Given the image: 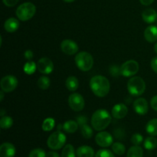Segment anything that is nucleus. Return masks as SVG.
<instances>
[{
    "instance_id": "obj_1",
    "label": "nucleus",
    "mask_w": 157,
    "mask_h": 157,
    "mask_svg": "<svg viewBox=\"0 0 157 157\" xmlns=\"http://www.w3.org/2000/svg\"><path fill=\"white\" fill-rule=\"evenodd\" d=\"M90 87L95 96L98 98H104L110 91V81L106 77L96 75L90 79Z\"/></svg>"
},
{
    "instance_id": "obj_2",
    "label": "nucleus",
    "mask_w": 157,
    "mask_h": 157,
    "mask_svg": "<svg viewBox=\"0 0 157 157\" xmlns=\"http://www.w3.org/2000/svg\"><path fill=\"white\" fill-rule=\"evenodd\" d=\"M111 123V116L107 110L99 109L93 113L91 117L92 127L95 130L102 131Z\"/></svg>"
},
{
    "instance_id": "obj_3",
    "label": "nucleus",
    "mask_w": 157,
    "mask_h": 157,
    "mask_svg": "<svg viewBox=\"0 0 157 157\" xmlns=\"http://www.w3.org/2000/svg\"><path fill=\"white\" fill-rule=\"evenodd\" d=\"M127 90L132 96H141L146 90L145 81L140 77H132L127 82Z\"/></svg>"
},
{
    "instance_id": "obj_4",
    "label": "nucleus",
    "mask_w": 157,
    "mask_h": 157,
    "mask_svg": "<svg viewBox=\"0 0 157 157\" xmlns=\"http://www.w3.org/2000/svg\"><path fill=\"white\" fill-rule=\"evenodd\" d=\"M75 64L82 71H88L94 65L93 56L89 52H81L75 56Z\"/></svg>"
},
{
    "instance_id": "obj_5",
    "label": "nucleus",
    "mask_w": 157,
    "mask_h": 157,
    "mask_svg": "<svg viewBox=\"0 0 157 157\" xmlns=\"http://www.w3.org/2000/svg\"><path fill=\"white\" fill-rule=\"evenodd\" d=\"M36 12V7L32 2H25L20 5L16 9V16L21 21H28L31 19Z\"/></svg>"
},
{
    "instance_id": "obj_6",
    "label": "nucleus",
    "mask_w": 157,
    "mask_h": 157,
    "mask_svg": "<svg viewBox=\"0 0 157 157\" xmlns=\"http://www.w3.org/2000/svg\"><path fill=\"white\" fill-rule=\"evenodd\" d=\"M66 140L67 137L65 134L60 130H58L49 136L47 140V145L52 150H58L65 145Z\"/></svg>"
},
{
    "instance_id": "obj_7",
    "label": "nucleus",
    "mask_w": 157,
    "mask_h": 157,
    "mask_svg": "<svg viewBox=\"0 0 157 157\" xmlns=\"http://www.w3.org/2000/svg\"><path fill=\"white\" fill-rule=\"evenodd\" d=\"M139 64L135 60H129L125 61L121 66V75L124 77H133L139 71Z\"/></svg>"
},
{
    "instance_id": "obj_8",
    "label": "nucleus",
    "mask_w": 157,
    "mask_h": 157,
    "mask_svg": "<svg viewBox=\"0 0 157 157\" xmlns=\"http://www.w3.org/2000/svg\"><path fill=\"white\" fill-rule=\"evenodd\" d=\"M18 84V79L13 75H6L1 79L0 86L2 90L5 93H10L17 87Z\"/></svg>"
},
{
    "instance_id": "obj_9",
    "label": "nucleus",
    "mask_w": 157,
    "mask_h": 157,
    "mask_svg": "<svg viewBox=\"0 0 157 157\" xmlns=\"http://www.w3.org/2000/svg\"><path fill=\"white\" fill-rule=\"evenodd\" d=\"M68 104L74 111L78 112L84 108L85 101L82 95L78 93H74L69 96Z\"/></svg>"
},
{
    "instance_id": "obj_10",
    "label": "nucleus",
    "mask_w": 157,
    "mask_h": 157,
    "mask_svg": "<svg viewBox=\"0 0 157 157\" xmlns=\"http://www.w3.org/2000/svg\"><path fill=\"white\" fill-rule=\"evenodd\" d=\"M37 68L38 71L44 75H49L55 69L54 63L48 58H41L37 62Z\"/></svg>"
},
{
    "instance_id": "obj_11",
    "label": "nucleus",
    "mask_w": 157,
    "mask_h": 157,
    "mask_svg": "<svg viewBox=\"0 0 157 157\" xmlns=\"http://www.w3.org/2000/svg\"><path fill=\"white\" fill-rule=\"evenodd\" d=\"M95 141L98 146L101 147H109L113 144V136L106 131H101L95 136Z\"/></svg>"
},
{
    "instance_id": "obj_12",
    "label": "nucleus",
    "mask_w": 157,
    "mask_h": 157,
    "mask_svg": "<svg viewBox=\"0 0 157 157\" xmlns=\"http://www.w3.org/2000/svg\"><path fill=\"white\" fill-rule=\"evenodd\" d=\"M61 49L65 55H74L78 53L79 48L75 41L71 39H65L61 42Z\"/></svg>"
},
{
    "instance_id": "obj_13",
    "label": "nucleus",
    "mask_w": 157,
    "mask_h": 157,
    "mask_svg": "<svg viewBox=\"0 0 157 157\" xmlns=\"http://www.w3.org/2000/svg\"><path fill=\"white\" fill-rule=\"evenodd\" d=\"M133 107L134 111L141 116L147 114L149 110L148 102L145 98H139L135 100Z\"/></svg>"
},
{
    "instance_id": "obj_14",
    "label": "nucleus",
    "mask_w": 157,
    "mask_h": 157,
    "mask_svg": "<svg viewBox=\"0 0 157 157\" xmlns=\"http://www.w3.org/2000/svg\"><path fill=\"white\" fill-rule=\"evenodd\" d=\"M128 113V108L124 104H117L112 108V116L115 119H123L127 116Z\"/></svg>"
},
{
    "instance_id": "obj_15",
    "label": "nucleus",
    "mask_w": 157,
    "mask_h": 157,
    "mask_svg": "<svg viewBox=\"0 0 157 157\" xmlns=\"http://www.w3.org/2000/svg\"><path fill=\"white\" fill-rule=\"evenodd\" d=\"M15 153V146L10 143H3L0 146V157H14Z\"/></svg>"
},
{
    "instance_id": "obj_16",
    "label": "nucleus",
    "mask_w": 157,
    "mask_h": 157,
    "mask_svg": "<svg viewBox=\"0 0 157 157\" xmlns=\"http://www.w3.org/2000/svg\"><path fill=\"white\" fill-rule=\"evenodd\" d=\"M142 18L146 23L152 24L157 20V12L152 8L145 9L142 12Z\"/></svg>"
},
{
    "instance_id": "obj_17",
    "label": "nucleus",
    "mask_w": 157,
    "mask_h": 157,
    "mask_svg": "<svg viewBox=\"0 0 157 157\" xmlns=\"http://www.w3.org/2000/svg\"><path fill=\"white\" fill-rule=\"evenodd\" d=\"M144 37H145V39L150 43L157 41V26H148L144 31Z\"/></svg>"
},
{
    "instance_id": "obj_18",
    "label": "nucleus",
    "mask_w": 157,
    "mask_h": 157,
    "mask_svg": "<svg viewBox=\"0 0 157 157\" xmlns=\"http://www.w3.org/2000/svg\"><path fill=\"white\" fill-rule=\"evenodd\" d=\"M19 28V21L15 18H9L5 21L4 29L9 33L16 32Z\"/></svg>"
},
{
    "instance_id": "obj_19",
    "label": "nucleus",
    "mask_w": 157,
    "mask_h": 157,
    "mask_svg": "<svg viewBox=\"0 0 157 157\" xmlns=\"http://www.w3.org/2000/svg\"><path fill=\"white\" fill-rule=\"evenodd\" d=\"M76 154L78 157H94V150L89 146H81L77 149Z\"/></svg>"
},
{
    "instance_id": "obj_20",
    "label": "nucleus",
    "mask_w": 157,
    "mask_h": 157,
    "mask_svg": "<svg viewBox=\"0 0 157 157\" xmlns=\"http://www.w3.org/2000/svg\"><path fill=\"white\" fill-rule=\"evenodd\" d=\"M78 127H79V124H78L77 121H67L63 124L62 128L66 133H74L78 130Z\"/></svg>"
},
{
    "instance_id": "obj_21",
    "label": "nucleus",
    "mask_w": 157,
    "mask_h": 157,
    "mask_svg": "<svg viewBox=\"0 0 157 157\" xmlns=\"http://www.w3.org/2000/svg\"><path fill=\"white\" fill-rule=\"evenodd\" d=\"M65 86L70 91H75L79 87V81L76 77L70 76L66 80Z\"/></svg>"
},
{
    "instance_id": "obj_22",
    "label": "nucleus",
    "mask_w": 157,
    "mask_h": 157,
    "mask_svg": "<svg viewBox=\"0 0 157 157\" xmlns=\"http://www.w3.org/2000/svg\"><path fill=\"white\" fill-rule=\"evenodd\" d=\"M146 130L150 136H157V118H153L147 123Z\"/></svg>"
},
{
    "instance_id": "obj_23",
    "label": "nucleus",
    "mask_w": 157,
    "mask_h": 157,
    "mask_svg": "<svg viewBox=\"0 0 157 157\" xmlns=\"http://www.w3.org/2000/svg\"><path fill=\"white\" fill-rule=\"evenodd\" d=\"M127 157H144V150L140 146L133 145L127 151Z\"/></svg>"
},
{
    "instance_id": "obj_24",
    "label": "nucleus",
    "mask_w": 157,
    "mask_h": 157,
    "mask_svg": "<svg viewBox=\"0 0 157 157\" xmlns=\"http://www.w3.org/2000/svg\"><path fill=\"white\" fill-rule=\"evenodd\" d=\"M37 69H38L37 68V64L35 61H32V60L28 61L24 64V67H23V70H24L25 73L29 75H33Z\"/></svg>"
},
{
    "instance_id": "obj_25",
    "label": "nucleus",
    "mask_w": 157,
    "mask_h": 157,
    "mask_svg": "<svg viewBox=\"0 0 157 157\" xmlns=\"http://www.w3.org/2000/svg\"><path fill=\"white\" fill-rule=\"evenodd\" d=\"M144 147L148 150H153L157 147V139L155 136H150L144 140Z\"/></svg>"
},
{
    "instance_id": "obj_26",
    "label": "nucleus",
    "mask_w": 157,
    "mask_h": 157,
    "mask_svg": "<svg viewBox=\"0 0 157 157\" xmlns=\"http://www.w3.org/2000/svg\"><path fill=\"white\" fill-rule=\"evenodd\" d=\"M75 148L71 144H67L64 146L61 152V157H76Z\"/></svg>"
},
{
    "instance_id": "obj_27",
    "label": "nucleus",
    "mask_w": 157,
    "mask_h": 157,
    "mask_svg": "<svg viewBox=\"0 0 157 157\" xmlns=\"http://www.w3.org/2000/svg\"><path fill=\"white\" fill-rule=\"evenodd\" d=\"M55 126V121L54 118L52 117H48L43 121L42 125H41V128L44 131L48 132L51 131L54 129Z\"/></svg>"
},
{
    "instance_id": "obj_28",
    "label": "nucleus",
    "mask_w": 157,
    "mask_h": 157,
    "mask_svg": "<svg viewBox=\"0 0 157 157\" xmlns=\"http://www.w3.org/2000/svg\"><path fill=\"white\" fill-rule=\"evenodd\" d=\"M13 125V119L9 116H2L0 120V127L3 130H7Z\"/></svg>"
},
{
    "instance_id": "obj_29",
    "label": "nucleus",
    "mask_w": 157,
    "mask_h": 157,
    "mask_svg": "<svg viewBox=\"0 0 157 157\" xmlns=\"http://www.w3.org/2000/svg\"><path fill=\"white\" fill-rule=\"evenodd\" d=\"M112 150L115 154L118 155V156H122L125 153L126 147L121 143L116 142L112 144Z\"/></svg>"
},
{
    "instance_id": "obj_30",
    "label": "nucleus",
    "mask_w": 157,
    "mask_h": 157,
    "mask_svg": "<svg viewBox=\"0 0 157 157\" xmlns=\"http://www.w3.org/2000/svg\"><path fill=\"white\" fill-rule=\"evenodd\" d=\"M37 84H38V87L41 90H47L50 87L51 81L48 77L41 76L38 78Z\"/></svg>"
},
{
    "instance_id": "obj_31",
    "label": "nucleus",
    "mask_w": 157,
    "mask_h": 157,
    "mask_svg": "<svg viewBox=\"0 0 157 157\" xmlns=\"http://www.w3.org/2000/svg\"><path fill=\"white\" fill-rule=\"evenodd\" d=\"M81 131L82 136H84V138H86V139H90V138L93 136V130H92L91 127L89 125H87V124L81 126Z\"/></svg>"
},
{
    "instance_id": "obj_32",
    "label": "nucleus",
    "mask_w": 157,
    "mask_h": 157,
    "mask_svg": "<svg viewBox=\"0 0 157 157\" xmlns=\"http://www.w3.org/2000/svg\"><path fill=\"white\" fill-rule=\"evenodd\" d=\"M47 153L44 150L41 148H36L32 150L29 153V157H46Z\"/></svg>"
},
{
    "instance_id": "obj_33",
    "label": "nucleus",
    "mask_w": 157,
    "mask_h": 157,
    "mask_svg": "<svg viewBox=\"0 0 157 157\" xmlns=\"http://www.w3.org/2000/svg\"><path fill=\"white\" fill-rule=\"evenodd\" d=\"M95 157H115V156L110 150L107 149H101L97 152Z\"/></svg>"
},
{
    "instance_id": "obj_34",
    "label": "nucleus",
    "mask_w": 157,
    "mask_h": 157,
    "mask_svg": "<svg viewBox=\"0 0 157 157\" xmlns=\"http://www.w3.org/2000/svg\"><path fill=\"white\" fill-rule=\"evenodd\" d=\"M144 141V136L140 133H134L131 136V143L134 146H140Z\"/></svg>"
},
{
    "instance_id": "obj_35",
    "label": "nucleus",
    "mask_w": 157,
    "mask_h": 157,
    "mask_svg": "<svg viewBox=\"0 0 157 157\" xmlns=\"http://www.w3.org/2000/svg\"><path fill=\"white\" fill-rule=\"evenodd\" d=\"M110 74L113 77H119L121 75V67H117V65H112L110 67Z\"/></svg>"
},
{
    "instance_id": "obj_36",
    "label": "nucleus",
    "mask_w": 157,
    "mask_h": 157,
    "mask_svg": "<svg viewBox=\"0 0 157 157\" xmlns=\"http://www.w3.org/2000/svg\"><path fill=\"white\" fill-rule=\"evenodd\" d=\"M18 1L19 0H2L5 6H8V7H13L18 2Z\"/></svg>"
},
{
    "instance_id": "obj_37",
    "label": "nucleus",
    "mask_w": 157,
    "mask_h": 157,
    "mask_svg": "<svg viewBox=\"0 0 157 157\" xmlns=\"http://www.w3.org/2000/svg\"><path fill=\"white\" fill-rule=\"evenodd\" d=\"M87 118L84 116H79L77 117V122H78V124H79L80 127H81V126L87 124Z\"/></svg>"
},
{
    "instance_id": "obj_38",
    "label": "nucleus",
    "mask_w": 157,
    "mask_h": 157,
    "mask_svg": "<svg viewBox=\"0 0 157 157\" xmlns=\"http://www.w3.org/2000/svg\"><path fill=\"white\" fill-rule=\"evenodd\" d=\"M150 105L153 110L157 111V95L152 98L151 101H150Z\"/></svg>"
},
{
    "instance_id": "obj_39",
    "label": "nucleus",
    "mask_w": 157,
    "mask_h": 157,
    "mask_svg": "<svg viewBox=\"0 0 157 157\" xmlns=\"http://www.w3.org/2000/svg\"><path fill=\"white\" fill-rule=\"evenodd\" d=\"M152 69L155 73L157 74V57H155L151 60V63H150Z\"/></svg>"
},
{
    "instance_id": "obj_40",
    "label": "nucleus",
    "mask_w": 157,
    "mask_h": 157,
    "mask_svg": "<svg viewBox=\"0 0 157 157\" xmlns=\"http://www.w3.org/2000/svg\"><path fill=\"white\" fill-rule=\"evenodd\" d=\"M24 56H25V58L28 60V61H30V60H32V58H33V56H34L33 52L31 50L25 51L24 53Z\"/></svg>"
},
{
    "instance_id": "obj_41",
    "label": "nucleus",
    "mask_w": 157,
    "mask_h": 157,
    "mask_svg": "<svg viewBox=\"0 0 157 157\" xmlns=\"http://www.w3.org/2000/svg\"><path fill=\"white\" fill-rule=\"evenodd\" d=\"M46 157H61L57 152L55 151H50L47 153Z\"/></svg>"
},
{
    "instance_id": "obj_42",
    "label": "nucleus",
    "mask_w": 157,
    "mask_h": 157,
    "mask_svg": "<svg viewBox=\"0 0 157 157\" xmlns=\"http://www.w3.org/2000/svg\"><path fill=\"white\" fill-rule=\"evenodd\" d=\"M155 0H140V3L144 6H150L154 2Z\"/></svg>"
},
{
    "instance_id": "obj_43",
    "label": "nucleus",
    "mask_w": 157,
    "mask_h": 157,
    "mask_svg": "<svg viewBox=\"0 0 157 157\" xmlns=\"http://www.w3.org/2000/svg\"><path fill=\"white\" fill-rule=\"evenodd\" d=\"M4 93H5V92L3 91V90H1V92H0V95H1V98H0V101H2L3 98H4Z\"/></svg>"
},
{
    "instance_id": "obj_44",
    "label": "nucleus",
    "mask_w": 157,
    "mask_h": 157,
    "mask_svg": "<svg viewBox=\"0 0 157 157\" xmlns=\"http://www.w3.org/2000/svg\"><path fill=\"white\" fill-rule=\"evenodd\" d=\"M64 2H67V3H71V2H73L74 1H75V0H63Z\"/></svg>"
},
{
    "instance_id": "obj_45",
    "label": "nucleus",
    "mask_w": 157,
    "mask_h": 157,
    "mask_svg": "<svg viewBox=\"0 0 157 157\" xmlns=\"http://www.w3.org/2000/svg\"><path fill=\"white\" fill-rule=\"evenodd\" d=\"M154 51H155V52H156V53L157 54V41H156V43L155 44V45H154Z\"/></svg>"
},
{
    "instance_id": "obj_46",
    "label": "nucleus",
    "mask_w": 157,
    "mask_h": 157,
    "mask_svg": "<svg viewBox=\"0 0 157 157\" xmlns=\"http://www.w3.org/2000/svg\"><path fill=\"white\" fill-rule=\"evenodd\" d=\"M156 25H157V20H156Z\"/></svg>"
}]
</instances>
